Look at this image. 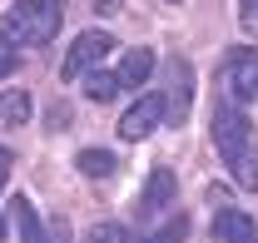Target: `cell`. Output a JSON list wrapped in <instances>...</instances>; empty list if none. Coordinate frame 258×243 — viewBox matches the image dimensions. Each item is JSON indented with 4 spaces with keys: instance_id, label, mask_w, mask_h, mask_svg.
<instances>
[{
    "instance_id": "obj_3",
    "label": "cell",
    "mask_w": 258,
    "mask_h": 243,
    "mask_svg": "<svg viewBox=\"0 0 258 243\" xmlns=\"http://www.w3.org/2000/svg\"><path fill=\"white\" fill-rule=\"evenodd\" d=\"M109 50H114V35L85 30L75 45H70V55H64V65H60V80H85V75H90V70H95Z\"/></svg>"
},
{
    "instance_id": "obj_8",
    "label": "cell",
    "mask_w": 258,
    "mask_h": 243,
    "mask_svg": "<svg viewBox=\"0 0 258 243\" xmlns=\"http://www.w3.org/2000/svg\"><path fill=\"white\" fill-rule=\"evenodd\" d=\"M174 174L169 169H154L149 174V184H144V194H139V213H164L169 204H174Z\"/></svg>"
},
{
    "instance_id": "obj_4",
    "label": "cell",
    "mask_w": 258,
    "mask_h": 243,
    "mask_svg": "<svg viewBox=\"0 0 258 243\" xmlns=\"http://www.w3.org/2000/svg\"><path fill=\"white\" fill-rule=\"evenodd\" d=\"M164 114H169V99L164 94H139L124 109V119H119V139H149L164 124Z\"/></svg>"
},
{
    "instance_id": "obj_1",
    "label": "cell",
    "mask_w": 258,
    "mask_h": 243,
    "mask_svg": "<svg viewBox=\"0 0 258 243\" xmlns=\"http://www.w3.org/2000/svg\"><path fill=\"white\" fill-rule=\"evenodd\" d=\"M60 35V5L55 0H15L0 15V40L15 45H50Z\"/></svg>"
},
{
    "instance_id": "obj_17",
    "label": "cell",
    "mask_w": 258,
    "mask_h": 243,
    "mask_svg": "<svg viewBox=\"0 0 258 243\" xmlns=\"http://www.w3.org/2000/svg\"><path fill=\"white\" fill-rule=\"evenodd\" d=\"M238 25L248 35H258V0H243V5H238Z\"/></svg>"
},
{
    "instance_id": "obj_19",
    "label": "cell",
    "mask_w": 258,
    "mask_h": 243,
    "mask_svg": "<svg viewBox=\"0 0 258 243\" xmlns=\"http://www.w3.org/2000/svg\"><path fill=\"white\" fill-rule=\"evenodd\" d=\"M95 10L99 15H114V10H124V0H95Z\"/></svg>"
},
{
    "instance_id": "obj_9",
    "label": "cell",
    "mask_w": 258,
    "mask_h": 243,
    "mask_svg": "<svg viewBox=\"0 0 258 243\" xmlns=\"http://www.w3.org/2000/svg\"><path fill=\"white\" fill-rule=\"evenodd\" d=\"M30 114H35L30 90H5V94H0V129H20Z\"/></svg>"
},
{
    "instance_id": "obj_18",
    "label": "cell",
    "mask_w": 258,
    "mask_h": 243,
    "mask_svg": "<svg viewBox=\"0 0 258 243\" xmlns=\"http://www.w3.org/2000/svg\"><path fill=\"white\" fill-rule=\"evenodd\" d=\"M10 70H15V50H10V45H5V40H0V80H5V75H10Z\"/></svg>"
},
{
    "instance_id": "obj_21",
    "label": "cell",
    "mask_w": 258,
    "mask_h": 243,
    "mask_svg": "<svg viewBox=\"0 0 258 243\" xmlns=\"http://www.w3.org/2000/svg\"><path fill=\"white\" fill-rule=\"evenodd\" d=\"M0 238H5V213H0Z\"/></svg>"
},
{
    "instance_id": "obj_5",
    "label": "cell",
    "mask_w": 258,
    "mask_h": 243,
    "mask_svg": "<svg viewBox=\"0 0 258 243\" xmlns=\"http://www.w3.org/2000/svg\"><path fill=\"white\" fill-rule=\"evenodd\" d=\"M214 144H219V154H224L228 164L238 159V154L253 144V129H248V119L233 109V104H224V109H214Z\"/></svg>"
},
{
    "instance_id": "obj_13",
    "label": "cell",
    "mask_w": 258,
    "mask_h": 243,
    "mask_svg": "<svg viewBox=\"0 0 258 243\" xmlns=\"http://www.w3.org/2000/svg\"><path fill=\"white\" fill-rule=\"evenodd\" d=\"M228 169H233V184H238V189H258V144H248Z\"/></svg>"
},
{
    "instance_id": "obj_16",
    "label": "cell",
    "mask_w": 258,
    "mask_h": 243,
    "mask_svg": "<svg viewBox=\"0 0 258 243\" xmlns=\"http://www.w3.org/2000/svg\"><path fill=\"white\" fill-rule=\"evenodd\" d=\"M85 243H129V233L119 228V223H95V228H90V238H85Z\"/></svg>"
},
{
    "instance_id": "obj_12",
    "label": "cell",
    "mask_w": 258,
    "mask_h": 243,
    "mask_svg": "<svg viewBox=\"0 0 258 243\" xmlns=\"http://www.w3.org/2000/svg\"><path fill=\"white\" fill-rule=\"evenodd\" d=\"M75 164H80L85 179H109V174H114V154H109V149H80Z\"/></svg>"
},
{
    "instance_id": "obj_2",
    "label": "cell",
    "mask_w": 258,
    "mask_h": 243,
    "mask_svg": "<svg viewBox=\"0 0 258 243\" xmlns=\"http://www.w3.org/2000/svg\"><path fill=\"white\" fill-rule=\"evenodd\" d=\"M219 85H224V94H228L233 109L248 104V99L258 94V50H253V45H238V50H228V55H224Z\"/></svg>"
},
{
    "instance_id": "obj_10",
    "label": "cell",
    "mask_w": 258,
    "mask_h": 243,
    "mask_svg": "<svg viewBox=\"0 0 258 243\" xmlns=\"http://www.w3.org/2000/svg\"><path fill=\"white\" fill-rule=\"evenodd\" d=\"M114 75H119V85H124V90L144 85V80L154 75V50H144V45H139V50H129V55H124V65H119Z\"/></svg>"
},
{
    "instance_id": "obj_14",
    "label": "cell",
    "mask_w": 258,
    "mask_h": 243,
    "mask_svg": "<svg viewBox=\"0 0 258 243\" xmlns=\"http://www.w3.org/2000/svg\"><path fill=\"white\" fill-rule=\"evenodd\" d=\"M189 99H194V90H189V65L179 60V65H174V99H169V114L184 119V114H189Z\"/></svg>"
},
{
    "instance_id": "obj_11",
    "label": "cell",
    "mask_w": 258,
    "mask_h": 243,
    "mask_svg": "<svg viewBox=\"0 0 258 243\" xmlns=\"http://www.w3.org/2000/svg\"><path fill=\"white\" fill-rule=\"evenodd\" d=\"M119 90H124V85H119V75H114V70H90V75H85V94H90L95 104H109Z\"/></svg>"
},
{
    "instance_id": "obj_6",
    "label": "cell",
    "mask_w": 258,
    "mask_h": 243,
    "mask_svg": "<svg viewBox=\"0 0 258 243\" xmlns=\"http://www.w3.org/2000/svg\"><path fill=\"white\" fill-rule=\"evenodd\" d=\"M10 213H15V228H20V243H70V223H64V218H55V223L45 228L30 199H10Z\"/></svg>"
},
{
    "instance_id": "obj_7",
    "label": "cell",
    "mask_w": 258,
    "mask_h": 243,
    "mask_svg": "<svg viewBox=\"0 0 258 243\" xmlns=\"http://www.w3.org/2000/svg\"><path fill=\"white\" fill-rule=\"evenodd\" d=\"M214 238L219 243H258V223L238 209H219L214 213Z\"/></svg>"
},
{
    "instance_id": "obj_15",
    "label": "cell",
    "mask_w": 258,
    "mask_h": 243,
    "mask_svg": "<svg viewBox=\"0 0 258 243\" xmlns=\"http://www.w3.org/2000/svg\"><path fill=\"white\" fill-rule=\"evenodd\" d=\"M184 233H189V218H184V213H174V218L164 223L159 233H149L144 243H184Z\"/></svg>"
},
{
    "instance_id": "obj_20",
    "label": "cell",
    "mask_w": 258,
    "mask_h": 243,
    "mask_svg": "<svg viewBox=\"0 0 258 243\" xmlns=\"http://www.w3.org/2000/svg\"><path fill=\"white\" fill-rule=\"evenodd\" d=\"M10 164H15V159H10V149H5V144H0V184L10 179Z\"/></svg>"
}]
</instances>
